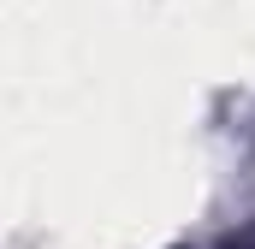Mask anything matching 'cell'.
<instances>
[{"label": "cell", "instance_id": "obj_1", "mask_svg": "<svg viewBox=\"0 0 255 249\" xmlns=\"http://www.w3.org/2000/svg\"><path fill=\"white\" fill-rule=\"evenodd\" d=\"M220 249H255V226H250V232H238V238H226Z\"/></svg>", "mask_w": 255, "mask_h": 249}]
</instances>
